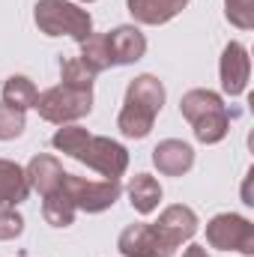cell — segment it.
Masks as SVG:
<instances>
[{
    "label": "cell",
    "instance_id": "cell-14",
    "mask_svg": "<svg viewBox=\"0 0 254 257\" xmlns=\"http://www.w3.org/2000/svg\"><path fill=\"white\" fill-rule=\"evenodd\" d=\"M126 102L132 105H141L147 111H153L159 117L162 105H165V84L156 78V75H138L132 78L126 87Z\"/></svg>",
    "mask_w": 254,
    "mask_h": 257
},
{
    "label": "cell",
    "instance_id": "cell-9",
    "mask_svg": "<svg viewBox=\"0 0 254 257\" xmlns=\"http://www.w3.org/2000/svg\"><path fill=\"white\" fill-rule=\"evenodd\" d=\"M105 36H108L111 63L114 66H132L147 54V36L135 24H120V27H114Z\"/></svg>",
    "mask_w": 254,
    "mask_h": 257
},
{
    "label": "cell",
    "instance_id": "cell-6",
    "mask_svg": "<svg viewBox=\"0 0 254 257\" xmlns=\"http://www.w3.org/2000/svg\"><path fill=\"white\" fill-rule=\"evenodd\" d=\"M218 75H221V90L236 99L245 93L248 78H251V57L248 48L242 42H227L221 51V63H218Z\"/></svg>",
    "mask_w": 254,
    "mask_h": 257
},
{
    "label": "cell",
    "instance_id": "cell-27",
    "mask_svg": "<svg viewBox=\"0 0 254 257\" xmlns=\"http://www.w3.org/2000/svg\"><path fill=\"white\" fill-rule=\"evenodd\" d=\"M183 257H209V254H206L203 245H189V248L183 251Z\"/></svg>",
    "mask_w": 254,
    "mask_h": 257
},
{
    "label": "cell",
    "instance_id": "cell-1",
    "mask_svg": "<svg viewBox=\"0 0 254 257\" xmlns=\"http://www.w3.org/2000/svg\"><path fill=\"white\" fill-rule=\"evenodd\" d=\"M33 21L45 36H69L78 45L93 33V15L72 0H39Z\"/></svg>",
    "mask_w": 254,
    "mask_h": 257
},
{
    "label": "cell",
    "instance_id": "cell-23",
    "mask_svg": "<svg viewBox=\"0 0 254 257\" xmlns=\"http://www.w3.org/2000/svg\"><path fill=\"white\" fill-rule=\"evenodd\" d=\"M93 72L81 63V57H69V60H60V81L63 87H72V90H93Z\"/></svg>",
    "mask_w": 254,
    "mask_h": 257
},
{
    "label": "cell",
    "instance_id": "cell-5",
    "mask_svg": "<svg viewBox=\"0 0 254 257\" xmlns=\"http://www.w3.org/2000/svg\"><path fill=\"white\" fill-rule=\"evenodd\" d=\"M75 159L93 168L96 174H102L105 180H120L129 168V150L120 141H111L105 135H90Z\"/></svg>",
    "mask_w": 254,
    "mask_h": 257
},
{
    "label": "cell",
    "instance_id": "cell-4",
    "mask_svg": "<svg viewBox=\"0 0 254 257\" xmlns=\"http://www.w3.org/2000/svg\"><path fill=\"white\" fill-rule=\"evenodd\" d=\"M206 242L218 251L254 257V224L236 212H218L206 221Z\"/></svg>",
    "mask_w": 254,
    "mask_h": 257
},
{
    "label": "cell",
    "instance_id": "cell-13",
    "mask_svg": "<svg viewBox=\"0 0 254 257\" xmlns=\"http://www.w3.org/2000/svg\"><path fill=\"white\" fill-rule=\"evenodd\" d=\"M30 194L27 171L9 159H0V206H18Z\"/></svg>",
    "mask_w": 254,
    "mask_h": 257
},
{
    "label": "cell",
    "instance_id": "cell-11",
    "mask_svg": "<svg viewBox=\"0 0 254 257\" xmlns=\"http://www.w3.org/2000/svg\"><path fill=\"white\" fill-rule=\"evenodd\" d=\"M129 15L138 21V24H150V27H159V24H168L171 18H177L189 0H126Z\"/></svg>",
    "mask_w": 254,
    "mask_h": 257
},
{
    "label": "cell",
    "instance_id": "cell-26",
    "mask_svg": "<svg viewBox=\"0 0 254 257\" xmlns=\"http://www.w3.org/2000/svg\"><path fill=\"white\" fill-rule=\"evenodd\" d=\"M24 233V218L15 212V206H0V242H9Z\"/></svg>",
    "mask_w": 254,
    "mask_h": 257
},
{
    "label": "cell",
    "instance_id": "cell-2",
    "mask_svg": "<svg viewBox=\"0 0 254 257\" xmlns=\"http://www.w3.org/2000/svg\"><path fill=\"white\" fill-rule=\"evenodd\" d=\"M33 108L39 111L42 120H48L54 126H66L93 111V90H72V87L57 84V87H48L45 93H39Z\"/></svg>",
    "mask_w": 254,
    "mask_h": 257
},
{
    "label": "cell",
    "instance_id": "cell-8",
    "mask_svg": "<svg viewBox=\"0 0 254 257\" xmlns=\"http://www.w3.org/2000/svg\"><path fill=\"white\" fill-rule=\"evenodd\" d=\"M153 227L159 230V236L165 239V245L177 251L183 242H189L191 236L197 233V215L186 203H174V206L162 209V215H159V221Z\"/></svg>",
    "mask_w": 254,
    "mask_h": 257
},
{
    "label": "cell",
    "instance_id": "cell-24",
    "mask_svg": "<svg viewBox=\"0 0 254 257\" xmlns=\"http://www.w3.org/2000/svg\"><path fill=\"white\" fill-rule=\"evenodd\" d=\"M24 128H27L24 111L9 108V105H0V141H15V138L24 135Z\"/></svg>",
    "mask_w": 254,
    "mask_h": 257
},
{
    "label": "cell",
    "instance_id": "cell-22",
    "mask_svg": "<svg viewBox=\"0 0 254 257\" xmlns=\"http://www.w3.org/2000/svg\"><path fill=\"white\" fill-rule=\"evenodd\" d=\"M87 138H90V132H87L84 126H75V123H66V126H60L57 132H54V138H51V147L75 159V156L81 153V147L87 144Z\"/></svg>",
    "mask_w": 254,
    "mask_h": 257
},
{
    "label": "cell",
    "instance_id": "cell-20",
    "mask_svg": "<svg viewBox=\"0 0 254 257\" xmlns=\"http://www.w3.org/2000/svg\"><path fill=\"white\" fill-rule=\"evenodd\" d=\"M81 63L87 66L93 75L111 69V48H108V36L105 33H90L84 42H81Z\"/></svg>",
    "mask_w": 254,
    "mask_h": 257
},
{
    "label": "cell",
    "instance_id": "cell-18",
    "mask_svg": "<svg viewBox=\"0 0 254 257\" xmlns=\"http://www.w3.org/2000/svg\"><path fill=\"white\" fill-rule=\"evenodd\" d=\"M153 123H156V114H153V111H147V108H141V105H132V102H123V111H120V117H117V128H120L126 138H135V141L147 138V135L153 132Z\"/></svg>",
    "mask_w": 254,
    "mask_h": 257
},
{
    "label": "cell",
    "instance_id": "cell-10",
    "mask_svg": "<svg viewBox=\"0 0 254 257\" xmlns=\"http://www.w3.org/2000/svg\"><path fill=\"white\" fill-rule=\"evenodd\" d=\"M153 165L165 177H183V174H189L191 165H194V150L186 141H177V138L159 141L156 150H153Z\"/></svg>",
    "mask_w": 254,
    "mask_h": 257
},
{
    "label": "cell",
    "instance_id": "cell-21",
    "mask_svg": "<svg viewBox=\"0 0 254 257\" xmlns=\"http://www.w3.org/2000/svg\"><path fill=\"white\" fill-rule=\"evenodd\" d=\"M191 128H194V138H197L200 144H218V141H224L227 132H230V111H227V108L212 111V114L194 120Z\"/></svg>",
    "mask_w": 254,
    "mask_h": 257
},
{
    "label": "cell",
    "instance_id": "cell-19",
    "mask_svg": "<svg viewBox=\"0 0 254 257\" xmlns=\"http://www.w3.org/2000/svg\"><path fill=\"white\" fill-rule=\"evenodd\" d=\"M0 96H3V105L18 108V111H27V108H33V105H36L39 90H36V84H33L27 75H12V78H6V81H3Z\"/></svg>",
    "mask_w": 254,
    "mask_h": 257
},
{
    "label": "cell",
    "instance_id": "cell-25",
    "mask_svg": "<svg viewBox=\"0 0 254 257\" xmlns=\"http://www.w3.org/2000/svg\"><path fill=\"white\" fill-rule=\"evenodd\" d=\"M224 18L239 27V30H251L254 27V0H224Z\"/></svg>",
    "mask_w": 254,
    "mask_h": 257
},
{
    "label": "cell",
    "instance_id": "cell-3",
    "mask_svg": "<svg viewBox=\"0 0 254 257\" xmlns=\"http://www.w3.org/2000/svg\"><path fill=\"white\" fill-rule=\"evenodd\" d=\"M60 189L69 194V200L75 203L78 212H105L123 194L120 180H84L75 174H63Z\"/></svg>",
    "mask_w": 254,
    "mask_h": 257
},
{
    "label": "cell",
    "instance_id": "cell-17",
    "mask_svg": "<svg viewBox=\"0 0 254 257\" xmlns=\"http://www.w3.org/2000/svg\"><path fill=\"white\" fill-rule=\"evenodd\" d=\"M75 215H78V209H75V203L69 200V194L63 189H54V192L42 194V218L51 227H69V224H75Z\"/></svg>",
    "mask_w": 254,
    "mask_h": 257
},
{
    "label": "cell",
    "instance_id": "cell-28",
    "mask_svg": "<svg viewBox=\"0 0 254 257\" xmlns=\"http://www.w3.org/2000/svg\"><path fill=\"white\" fill-rule=\"evenodd\" d=\"M78 3H93V0H78Z\"/></svg>",
    "mask_w": 254,
    "mask_h": 257
},
{
    "label": "cell",
    "instance_id": "cell-15",
    "mask_svg": "<svg viewBox=\"0 0 254 257\" xmlns=\"http://www.w3.org/2000/svg\"><path fill=\"white\" fill-rule=\"evenodd\" d=\"M126 192H129V203H132L135 212H141V215L156 212L159 203H162V186H159V180L150 177V174H135V177L129 180Z\"/></svg>",
    "mask_w": 254,
    "mask_h": 257
},
{
    "label": "cell",
    "instance_id": "cell-7",
    "mask_svg": "<svg viewBox=\"0 0 254 257\" xmlns=\"http://www.w3.org/2000/svg\"><path fill=\"white\" fill-rule=\"evenodd\" d=\"M117 248L123 257H174L177 251L165 245V239L159 236V230L147 221L129 224L117 239Z\"/></svg>",
    "mask_w": 254,
    "mask_h": 257
},
{
    "label": "cell",
    "instance_id": "cell-12",
    "mask_svg": "<svg viewBox=\"0 0 254 257\" xmlns=\"http://www.w3.org/2000/svg\"><path fill=\"white\" fill-rule=\"evenodd\" d=\"M24 171H27L30 189H36L39 194H48V192H54V189H60L63 174H66L63 165H60L54 156H48V153L33 156V159H30V165H27Z\"/></svg>",
    "mask_w": 254,
    "mask_h": 257
},
{
    "label": "cell",
    "instance_id": "cell-16",
    "mask_svg": "<svg viewBox=\"0 0 254 257\" xmlns=\"http://www.w3.org/2000/svg\"><path fill=\"white\" fill-rule=\"evenodd\" d=\"M221 108H227L224 99H221L218 93H212V90H203V87L189 90V93L180 99V114H183L189 123L206 117V114H212V111H221Z\"/></svg>",
    "mask_w": 254,
    "mask_h": 257
}]
</instances>
